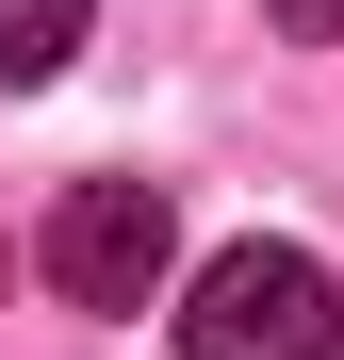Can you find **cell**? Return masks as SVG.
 <instances>
[{
	"label": "cell",
	"instance_id": "obj_1",
	"mask_svg": "<svg viewBox=\"0 0 344 360\" xmlns=\"http://www.w3.org/2000/svg\"><path fill=\"white\" fill-rule=\"evenodd\" d=\"M344 344V295L312 246H213L181 278V360H328Z\"/></svg>",
	"mask_w": 344,
	"mask_h": 360
},
{
	"label": "cell",
	"instance_id": "obj_3",
	"mask_svg": "<svg viewBox=\"0 0 344 360\" xmlns=\"http://www.w3.org/2000/svg\"><path fill=\"white\" fill-rule=\"evenodd\" d=\"M66 49H82V0H0V98L66 82Z\"/></svg>",
	"mask_w": 344,
	"mask_h": 360
},
{
	"label": "cell",
	"instance_id": "obj_4",
	"mask_svg": "<svg viewBox=\"0 0 344 360\" xmlns=\"http://www.w3.org/2000/svg\"><path fill=\"white\" fill-rule=\"evenodd\" d=\"M262 17L295 33V49H328V33H344V0H262Z\"/></svg>",
	"mask_w": 344,
	"mask_h": 360
},
{
	"label": "cell",
	"instance_id": "obj_2",
	"mask_svg": "<svg viewBox=\"0 0 344 360\" xmlns=\"http://www.w3.org/2000/svg\"><path fill=\"white\" fill-rule=\"evenodd\" d=\"M33 278L66 295V311H148L164 278H181V213H164V180H66L33 229Z\"/></svg>",
	"mask_w": 344,
	"mask_h": 360
}]
</instances>
